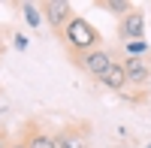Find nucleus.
<instances>
[{
  "mask_svg": "<svg viewBox=\"0 0 151 148\" xmlns=\"http://www.w3.org/2000/svg\"><path fill=\"white\" fill-rule=\"evenodd\" d=\"M142 33H145V18H142V12H127L121 21V36L127 42H136V40H142Z\"/></svg>",
  "mask_w": 151,
  "mask_h": 148,
  "instance_id": "obj_4",
  "label": "nucleus"
},
{
  "mask_svg": "<svg viewBox=\"0 0 151 148\" xmlns=\"http://www.w3.org/2000/svg\"><path fill=\"white\" fill-rule=\"evenodd\" d=\"M0 148H6V142H3V133H0Z\"/></svg>",
  "mask_w": 151,
  "mask_h": 148,
  "instance_id": "obj_14",
  "label": "nucleus"
},
{
  "mask_svg": "<svg viewBox=\"0 0 151 148\" xmlns=\"http://www.w3.org/2000/svg\"><path fill=\"white\" fill-rule=\"evenodd\" d=\"M124 73H127V85H145L151 76V70L142 57H127L124 60Z\"/></svg>",
  "mask_w": 151,
  "mask_h": 148,
  "instance_id": "obj_5",
  "label": "nucleus"
},
{
  "mask_svg": "<svg viewBox=\"0 0 151 148\" xmlns=\"http://www.w3.org/2000/svg\"><path fill=\"white\" fill-rule=\"evenodd\" d=\"M88 76H94V79H103L106 76V70L115 64L112 60V55L106 52V48H94V52H85V55H79V60H76Z\"/></svg>",
  "mask_w": 151,
  "mask_h": 148,
  "instance_id": "obj_2",
  "label": "nucleus"
},
{
  "mask_svg": "<svg viewBox=\"0 0 151 148\" xmlns=\"http://www.w3.org/2000/svg\"><path fill=\"white\" fill-rule=\"evenodd\" d=\"M124 52H127V57H142L148 52V45L142 40H136V42H124Z\"/></svg>",
  "mask_w": 151,
  "mask_h": 148,
  "instance_id": "obj_11",
  "label": "nucleus"
},
{
  "mask_svg": "<svg viewBox=\"0 0 151 148\" xmlns=\"http://www.w3.org/2000/svg\"><path fill=\"white\" fill-rule=\"evenodd\" d=\"M106 85V88H112V91H121L124 85H127V73H124V64H112L109 70H106V76L100 79Z\"/></svg>",
  "mask_w": 151,
  "mask_h": 148,
  "instance_id": "obj_6",
  "label": "nucleus"
},
{
  "mask_svg": "<svg viewBox=\"0 0 151 148\" xmlns=\"http://www.w3.org/2000/svg\"><path fill=\"white\" fill-rule=\"evenodd\" d=\"M24 145H27V148H55V139L45 136V133H30Z\"/></svg>",
  "mask_w": 151,
  "mask_h": 148,
  "instance_id": "obj_9",
  "label": "nucleus"
},
{
  "mask_svg": "<svg viewBox=\"0 0 151 148\" xmlns=\"http://www.w3.org/2000/svg\"><path fill=\"white\" fill-rule=\"evenodd\" d=\"M109 12H115V15H127V12H133L130 9V3H127V0H106V3H103Z\"/></svg>",
  "mask_w": 151,
  "mask_h": 148,
  "instance_id": "obj_10",
  "label": "nucleus"
},
{
  "mask_svg": "<svg viewBox=\"0 0 151 148\" xmlns=\"http://www.w3.org/2000/svg\"><path fill=\"white\" fill-rule=\"evenodd\" d=\"M9 148H27V145H24V142H15V145H9Z\"/></svg>",
  "mask_w": 151,
  "mask_h": 148,
  "instance_id": "obj_13",
  "label": "nucleus"
},
{
  "mask_svg": "<svg viewBox=\"0 0 151 148\" xmlns=\"http://www.w3.org/2000/svg\"><path fill=\"white\" fill-rule=\"evenodd\" d=\"M145 148H151V142H148V145H145Z\"/></svg>",
  "mask_w": 151,
  "mask_h": 148,
  "instance_id": "obj_15",
  "label": "nucleus"
},
{
  "mask_svg": "<svg viewBox=\"0 0 151 148\" xmlns=\"http://www.w3.org/2000/svg\"><path fill=\"white\" fill-rule=\"evenodd\" d=\"M42 12H45V18L52 21V27H67L70 24V3L67 0H48V3H42Z\"/></svg>",
  "mask_w": 151,
  "mask_h": 148,
  "instance_id": "obj_3",
  "label": "nucleus"
},
{
  "mask_svg": "<svg viewBox=\"0 0 151 148\" xmlns=\"http://www.w3.org/2000/svg\"><path fill=\"white\" fill-rule=\"evenodd\" d=\"M12 45H15L18 52H24V48H27V36H21V33H15V40H12Z\"/></svg>",
  "mask_w": 151,
  "mask_h": 148,
  "instance_id": "obj_12",
  "label": "nucleus"
},
{
  "mask_svg": "<svg viewBox=\"0 0 151 148\" xmlns=\"http://www.w3.org/2000/svg\"><path fill=\"white\" fill-rule=\"evenodd\" d=\"M55 148H88L82 133H60L55 139Z\"/></svg>",
  "mask_w": 151,
  "mask_h": 148,
  "instance_id": "obj_7",
  "label": "nucleus"
},
{
  "mask_svg": "<svg viewBox=\"0 0 151 148\" xmlns=\"http://www.w3.org/2000/svg\"><path fill=\"white\" fill-rule=\"evenodd\" d=\"M24 21L30 24V27H40V21H42V6H33V3H24Z\"/></svg>",
  "mask_w": 151,
  "mask_h": 148,
  "instance_id": "obj_8",
  "label": "nucleus"
},
{
  "mask_svg": "<svg viewBox=\"0 0 151 148\" xmlns=\"http://www.w3.org/2000/svg\"><path fill=\"white\" fill-rule=\"evenodd\" d=\"M64 40H67V45L76 55H85V52H94L97 48L100 33H97V27L88 18H70V24L64 27Z\"/></svg>",
  "mask_w": 151,
  "mask_h": 148,
  "instance_id": "obj_1",
  "label": "nucleus"
}]
</instances>
